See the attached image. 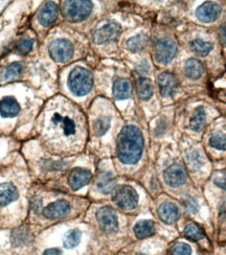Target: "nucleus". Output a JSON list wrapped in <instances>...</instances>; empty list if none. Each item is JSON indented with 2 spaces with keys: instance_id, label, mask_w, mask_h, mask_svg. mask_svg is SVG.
I'll use <instances>...</instances> for the list:
<instances>
[{
  "instance_id": "473e14b6",
  "label": "nucleus",
  "mask_w": 226,
  "mask_h": 255,
  "mask_svg": "<svg viewBox=\"0 0 226 255\" xmlns=\"http://www.w3.org/2000/svg\"><path fill=\"white\" fill-rule=\"evenodd\" d=\"M192 249L185 243H176L170 249V255H191Z\"/></svg>"
},
{
  "instance_id": "393cba45",
  "label": "nucleus",
  "mask_w": 226,
  "mask_h": 255,
  "mask_svg": "<svg viewBox=\"0 0 226 255\" xmlns=\"http://www.w3.org/2000/svg\"><path fill=\"white\" fill-rule=\"evenodd\" d=\"M99 190L103 194H109L115 187V180L113 179L112 175L109 173L102 174L96 182Z\"/></svg>"
},
{
  "instance_id": "dca6fc26",
  "label": "nucleus",
  "mask_w": 226,
  "mask_h": 255,
  "mask_svg": "<svg viewBox=\"0 0 226 255\" xmlns=\"http://www.w3.org/2000/svg\"><path fill=\"white\" fill-rule=\"evenodd\" d=\"M20 112V106L15 98L5 97L0 100V114L2 118H15Z\"/></svg>"
},
{
  "instance_id": "2eb2a0df",
  "label": "nucleus",
  "mask_w": 226,
  "mask_h": 255,
  "mask_svg": "<svg viewBox=\"0 0 226 255\" xmlns=\"http://www.w3.org/2000/svg\"><path fill=\"white\" fill-rule=\"evenodd\" d=\"M158 216L166 224H174L179 218V209L171 202H165L158 207Z\"/></svg>"
},
{
  "instance_id": "423d86ee",
  "label": "nucleus",
  "mask_w": 226,
  "mask_h": 255,
  "mask_svg": "<svg viewBox=\"0 0 226 255\" xmlns=\"http://www.w3.org/2000/svg\"><path fill=\"white\" fill-rule=\"evenodd\" d=\"M177 54V45L173 40L169 38L161 39L157 41L154 47V55L155 59L160 64H166L170 63L172 60L175 58Z\"/></svg>"
},
{
  "instance_id": "4468645a",
  "label": "nucleus",
  "mask_w": 226,
  "mask_h": 255,
  "mask_svg": "<svg viewBox=\"0 0 226 255\" xmlns=\"http://www.w3.org/2000/svg\"><path fill=\"white\" fill-rule=\"evenodd\" d=\"M91 179V173L84 168H74L70 172L68 177V184L73 189L77 190L88 184Z\"/></svg>"
},
{
  "instance_id": "58836bf2",
  "label": "nucleus",
  "mask_w": 226,
  "mask_h": 255,
  "mask_svg": "<svg viewBox=\"0 0 226 255\" xmlns=\"http://www.w3.org/2000/svg\"><path fill=\"white\" fill-rule=\"evenodd\" d=\"M43 255H62V251L59 248H51L45 250Z\"/></svg>"
},
{
  "instance_id": "c756f323",
  "label": "nucleus",
  "mask_w": 226,
  "mask_h": 255,
  "mask_svg": "<svg viewBox=\"0 0 226 255\" xmlns=\"http://www.w3.org/2000/svg\"><path fill=\"white\" fill-rule=\"evenodd\" d=\"M185 236L191 241L197 242L204 238V233L197 224H190L185 229Z\"/></svg>"
},
{
  "instance_id": "9b49d317",
  "label": "nucleus",
  "mask_w": 226,
  "mask_h": 255,
  "mask_svg": "<svg viewBox=\"0 0 226 255\" xmlns=\"http://www.w3.org/2000/svg\"><path fill=\"white\" fill-rule=\"evenodd\" d=\"M166 183L172 187H178L184 185L187 180V174L185 168L180 164H172L169 166L164 174Z\"/></svg>"
},
{
  "instance_id": "7c9ffc66",
  "label": "nucleus",
  "mask_w": 226,
  "mask_h": 255,
  "mask_svg": "<svg viewBox=\"0 0 226 255\" xmlns=\"http://www.w3.org/2000/svg\"><path fill=\"white\" fill-rule=\"evenodd\" d=\"M110 127V119L109 118H101L98 121H95L93 124L94 133L98 136L104 135L108 131Z\"/></svg>"
},
{
  "instance_id": "5701e85b",
  "label": "nucleus",
  "mask_w": 226,
  "mask_h": 255,
  "mask_svg": "<svg viewBox=\"0 0 226 255\" xmlns=\"http://www.w3.org/2000/svg\"><path fill=\"white\" fill-rule=\"evenodd\" d=\"M190 47L194 54L197 55L198 57H206L212 51L213 44L210 43V42H206V41H202L200 39H197V40H194L191 42Z\"/></svg>"
},
{
  "instance_id": "0eeeda50",
  "label": "nucleus",
  "mask_w": 226,
  "mask_h": 255,
  "mask_svg": "<svg viewBox=\"0 0 226 255\" xmlns=\"http://www.w3.org/2000/svg\"><path fill=\"white\" fill-rule=\"evenodd\" d=\"M49 55L56 62H68L73 57V46L67 40H55L49 45Z\"/></svg>"
},
{
  "instance_id": "f8f14e48",
  "label": "nucleus",
  "mask_w": 226,
  "mask_h": 255,
  "mask_svg": "<svg viewBox=\"0 0 226 255\" xmlns=\"http://www.w3.org/2000/svg\"><path fill=\"white\" fill-rule=\"evenodd\" d=\"M70 212V204L65 200H58L46 206L43 210V216L48 220H58L67 216Z\"/></svg>"
},
{
  "instance_id": "ddd939ff",
  "label": "nucleus",
  "mask_w": 226,
  "mask_h": 255,
  "mask_svg": "<svg viewBox=\"0 0 226 255\" xmlns=\"http://www.w3.org/2000/svg\"><path fill=\"white\" fill-rule=\"evenodd\" d=\"M177 86L178 83L174 74L164 72L158 77V87L163 97H171V95L176 91Z\"/></svg>"
},
{
  "instance_id": "aec40b11",
  "label": "nucleus",
  "mask_w": 226,
  "mask_h": 255,
  "mask_svg": "<svg viewBox=\"0 0 226 255\" xmlns=\"http://www.w3.org/2000/svg\"><path fill=\"white\" fill-rule=\"evenodd\" d=\"M186 76L192 80H197L204 73L202 63L196 59H189L185 64Z\"/></svg>"
},
{
  "instance_id": "412c9836",
  "label": "nucleus",
  "mask_w": 226,
  "mask_h": 255,
  "mask_svg": "<svg viewBox=\"0 0 226 255\" xmlns=\"http://www.w3.org/2000/svg\"><path fill=\"white\" fill-rule=\"evenodd\" d=\"M207 123V113L203 107H197L190 120V128L195 132H200Z\"/></svg>"
},
{
  "instance_id": "f704fd0d",
  "label": "nucleus",
  "mask_w": 226,
  "mask_h": 255,
  "mask_svg": "<svg viewBox=\"0 0 226 255\" xmlns=\"http://www.w3.org/2000/svg\"><path fill=\"white\" fill-rule=\"evenodd\" d=\"M187 160L192 168H197L201 165L200 156L196 151H191L187 154Z\"/></svg>"
},
{
  "instance_id": "4be33fe9",
  "label": "nucleus",
  "mask_w": 226,
  "mask_h": 255,
  "mask_svg": "<svg viewBox=\"0 0 226 255\" xmlns=\"http://www.w3.org/2000/svg\"><path fill=\"white\" fill-rule=\"evenodd\" d=\"M155 231V225L152 221H141L134 226V233L137 239L143 240L151 237Z\"/></svg>"
},
{
  "instance_id": "a211bd4d",
  "label": "nucleus",
  "mask_w": 226,
  "mask_h": 255,
  "mask_svg": "<svg viewBox=\"0 0 226 255\" xmlns=\"http://www.w3.org/2000/svg\"><path fill=\"white\" fill-rule=\"evenodd\" d=\"M132 86L127 79H118L113 85V97L117 101L126 100L131 97Z\"/></svg>"
},
{
  "instance_id": "2f4dec72",
  "label": "nucleus",
  "mask_w": 226,
  "mask_h": 255,
  "mask_svg": "<svg viewBox=\"0 0 226 255\" xmlns=\"http://www.w3.org/2000/svg\"><path fill=\"white\" fill-rule=\"evenodd\" d=\"M210 144L216 150L226 151V137L221 133L214 134L210 139Z\"/></svg>"
},
{
  "instance_id": "c9c22d12",
  "label": "nucleus",
  "mask_w": 226,
  "mask_h": 255,
  "mask_svg": "<svg viewBox=\"0 0 226 255\" xmlns=\"http://www.w3.org/2000/svg\"><path fill=\"white\" fill-rule=\"evenodd\" d=\"M213 181L218 187L226 190V172L222 171V172H218L215 174V176L213 178Z\"/></svg>"
},
{
  "instance_id": "39448f33",
  "label": "nucleus",
  "mask_w": 226,
  "mask_h": 255,
  "mask_svg": "<svg viewBox=\"0 0 226 255\" xmlns=\"http://www.w3.org/2000/svg\"><path fill=\"white\" fill-rule=\"evenodd\" d=\"M113 202L121 209L132 210L138 204V195L131 186L123 185L115 190Z\"/></svg>"
},
{
  "instance_id": "f257e3e1",
  "label": "nucleus",
  "mask_w": 226,
  "mask_h": 255,
  "mask_svg": "<svg viewBox=\"0 0 226 255\" xmlns=\"http://www.w3.org/2000/svg\"><path fill=\"white\" fill-rule=\"evenodd\" d=\"M40 130L49 142L72 143L81 139L86 131V120L78 106L57 97L50 100L39 119Z\"/></svg>"
},
{
  "instance_id": "72a5a7b5",
  "label": "nucleus",
  "mask_w": 226,
  "mask_h": 255,
  "mask_svg": "<svg viewBox=\"0 0 226 255\" xmlns=\"http://www.w3.org/2000/svg\"><path fill=\"white\" fill-rule=\"evenodd\" d=\"M33 45H34V40L23 39L19 42V44L17 46V50L21 55H26L31 50V48H33Z\"/></svg>"
},
{
  "instance_id": "c85d7f7f",
  "label": "nucleus",
  "mask_w": 226,
  "mask_h": 255,
  "mask_svg": "<svg viewBox=\"0 0 226 255\" xmlns=\"http://www.w3.org/2000/svg\"><path fill=\"white\" fill-rule=\"evenodd\" d=\"M29 239L28 229L25 227H20L12 232V242L15 246H20L27 242Z\"/></svg>"
},
{
  "instance_id": "b1692460",
  "label": "nucleus",
  "mask_w": 226,
  "mask_h": 255,
  "mask_svg": "<svg viewBox=\"0 0 226 255\" xmlns=\"http://www.w3.org/2000/svg\"><path fill=\"white\" fill-rule=\"evenodd\" d=\"M137 91L138 97L143 101L149 100L153 94V85L147 78H141L137 82Z\"/></svg>"
},
{
  "instance_id": "e433bc0d",
  "label": "nucleus",
  "mask_w": 226,
  "mask_h": 255,
  "mask_svg": "<svg viewBox=\"0 0 226 255\" xmlns=\"http://www.w3.org/2000/svg\"><path fill=\"white\" fill-rule=\"evenodd\" d=\"M185 208L190 212V214H195L198 210V205H197V202L192 199V198H187L185 200Z\"/></svg>"
},
{
  "instance_id": "a878e982",
  "label": "nucleus",
  "mask_w": 226,
  "mask_h": 255,
  "mask_svg": "<svg viewBox=\"0 0 226 255\" xmlns=\"http://www.w3.org/2000/svg\"><path fill=\"white\" fill-rule=\"evenodd\" d=\"M23 71V65L19 62H15L9 64L8 66H6L1 74V79L3 81H9L12 79L18 78L21 73Z\"/></svg>"
},
{
  "instance_id": "4c0bfd02",
  "label": "nucleus",
  "mask_w": 226,
  "mask_h": 255,
  "mask_svg": "<svg viewBox=\"0 0 226 255\" xmlns=\"http://www.w3.org/2000/svg\"><path fill=\"white\" fill-rule=\"evenodd\" d=\"M219 37H220V40L222 42V44L224 46H226V23H224L221 26L220 31H219Z\"/></svg>"
},
{
  "instance_id": "bb28decb",
  "label": "nucleus",
  "mask_w": 226,
  "mask_h": 255,
  "mask_svg": "<svg viewBox=\"0 0 226 255\" xmlns=\"http://www.w3.org/2000/svg\"><path fill=\"white\" fill-rule=\"evenodd\" d=\"M148 44V38L145 35H137L133 38H130L127 41V48L131 51H141L143 50Z\"/></svg>"
},
{
  "instance_id": "6e6552de",
  "label": "nucleus",
  "mask_w": 226,
  "mask_h": 255,
  "mask_svg": "<svg viewBox=\"0 0 226 255\" xmlns=\"http://www.w3.org/2000/svg\"><path fill=\"white\" fill-rule=\"evenodd\" d=\"M121 35V25L110 21L103 24L100 28L96 29L93 34V41L96 44H104L108 42L115 41Z\"/></svg>"
},
{
  "instance_id": "20e7f679",
  "label": "nucleus",
  "mask_w": 226,
  "mask_h": 255,
  "mask_svg": "<svg viewBox=\"0 0 226 255\" xmlns=\"http://www.w3.org/2000/svg\"><path fill=\"white\" fill-rule=\"evenodd\" d=\"M92 10L91 1H65L62 5L64 17L70 22H80L88 18Z\"/></svg>"
},
{
  "instance_id": "1a4fd4ad",
  "label": "nucleus",
  "mask_w": 226,
  "mask_h": 255,
  "mask_svg": "<svg viewBox=\"0 0 226 255\" xmlns=\"http://www.w3.org/2000/svg\"><path fill=\"white\" fill-rule=\"evenodd\" d=\"M96 220H98L100 228L105 233H114L118 229V221L114 210L111 207H102L96 212Z\"/></svg>"
},
{
  "instance_id": "7ed1b4c3",
  "label": "nucleus",
  "mask_w": 226,
  "mask_h": 255,
  "mask_svg": "<svg viewBox=\"0 0 226 255\" xmlns=\"http://www.w3.org/2000/svg\"><path fill=\"white\" fill-rule=\"evenodd\" d=\"M92 84L93 80L91 73L82 67H75L72 69L68 77V87L77 97L88 94L92 88Z\"/></svg>"
},
{
  "instance_id": "6ab92c4d",
  "label": "nucleus",
  "mask_w": 226,
  "mask_h": 255,
  "mask_svg": "<svg viewBox=\"0 0 226 255\" xmlns=\"http://www.w3.org/2000/svg\"><path fill=\"white\" fill-rule=\"evenodd\" d=\"M18 199V190L12 183L0 184V206H6Z\"/></svg>"
},
{
  "instance_id": "cd10ccee",
  "label": "nucleus",
  "mask_w": 226,
  "mask_h": 255,
  "mask_svg": "<svg viewBox=\"0 0 226 255\" xmlns=\"http://www.w3.org/2000/svg\"><path fill=\"white\" fill-rule=\"evenodd\" d=\"M81 238H82V233L77 230V229H73V230H69L65 237H64V247L67 248V249H72L74 247H77L80 242H81Z\"/></svg>"
},
{
  "instance_id": "9d476101",
  "label": "nucleus",
  "mask_w": 226,
  "mask_h": 255,
  "mask_svg": "<svg viewBox=\"0 0 226 255\" xmlns=\"http://www.w3.org/2000/svg\"><path fill=\"white\" fill-rule=\"evenodd\" d=\"M221 15V6L216 2H206L200 5L196 10V17L201 22L212 23Z\"/></svg>"
},
{
  "instance_id": "f03ea898",
  "label": "nucleus",
  "mask_w": 226,
  "mask_h": 255,
  "mask_svg": "<svg viewBox=\"0 0 226 255\" xmlns=\"http://www.w3.org/2000/svg\"><path fill=\"white\" fill-rule=\"evenodd\" d=\"M144 150V138L142 132L134 126L123 128L117 137L116 153L125 164H135L142 157Z\"/></svg>"
},
{
  "instance_id": "f3484780",
  "label": "nucleus",
  "mask_w": 226,
  "mask_h": 255,
  "mask_svg": "<svg viewBox=\"0 0 226 255\" xmlns=\"http://www.w3.org/2000/svg\"><path fill=\"white\" fill-rule=\"evenodd\" d=\"M58 17V7L53 2H47L41 8L39 13V22L43 26H48L55 22Z\"/></svg>"
}]
</instances>
